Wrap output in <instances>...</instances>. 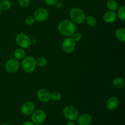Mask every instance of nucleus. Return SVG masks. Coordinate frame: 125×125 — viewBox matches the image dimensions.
<instances>
[{
    "label": "nucleus",
    "mask_w": 125,
    "mask_h": 125,
    "mask_svg": "<svg viewBox=\"0 0 125 125\" xmlns=\"http://www.w3.org/2000/svg\"><path fill=\"white\" fill-rule=\"evenodd\" d=\"M75 24L72 21L68 20H62L59 23L58 31L60 34L63 36L72 37L76 32Z\"/></svg>",
    "instance_id": "1"
},
{
    "label": "nucleus",
    "mask_w": 125,
    "mask_h": 125,
    "mask_svg": "<svg viewBox=\"0 0 125 125\" xmlns=\"http://www.w3.org/2000/svg\"><path fill=\"white\" fill-rule=\"evenodd\" d=\"M69 15L71 20L74 23L81 24L85 22L86 16L81 9L74 7L70 10Z\"/></svg>",
    "instance_id": "2"
},
{
    "label": "nucleus",
    "mask_w": 125,
    "mask_h": 125,
    "mask_svg": "<svg viewBox=\"0 0 125 125\" xmlns=\"http://www.w3.org/2000/svg\"><path fill=\"white\" fill-rule=\"evenodd\" d=\"M35 59L32 56H27L23 59L21 67L23 71L27 73H31L36 68Z\"/></svg>",
    "instance_id": "3"
},
{
    "label": "nucleus",
    "mask_w": 125,
    "mask_h": 125,
    "mask_svg": "<svg viewBox=\"0 0 125 125\" xmlns=\"http://www.w3.org/2000/svg\"><path fill=\"white\" fill-rule=\"evenodd\" d=\"M63 114L64 117L70 121H75L79 116L78 109L73 106H67L63 109Z\"/></svg>",
    "instance_id": "4"
},
{
    "label": "nucleus",
    "mask_w": 125,
    "mask_h": 125,
    "mask_svg": "<svg viewBox=\"0 0 125 125\" xmlns=\"http://www.w3.org/2000/svg\"><path fill=\"white\" fill-rule=\"evenodd\" d=\"M15 41L17 45L24 50L28 48L32 45L30 37L23 33H20L16 36Z\"/></svg>",
    "instance_id": "5"
},
{
    "label": "nucleus",
    "mask_w": 125,
    "mask_h": 125,
    "mask_svg": "<svg viewBox=\"0 0 125 125\" xmlns=\"http://www.w3.org/2000/svg\"><path fill=\"white\" fill-rule=\"evenodd\" d=\"M76 43L72 37H67L64 39L62 43V50L67 54L72 53L75 50Z\"/></svg>",
    "instance_id": "6"
},
{
    "label": "nucleus",
    "mask_w": 125,
    "mask_h": 125,
    "mask_svg": "<svg viewBox=\"0 0 125 125\" xmlns=\"http://www.w3.org/2000/svg\"><path fill=\"white\" fill-rule=\"evenodd\" d=\"M46 118V114L43 110L39 109L34 111L32 114L31 120L35 125H41Z\"/></svg>",
    "instance_id": "7"
},
{
    "label": "nucleus",
    "mask_w": 125,
    "mask_h": 125,
    "mask_svg": "<svg viewBox=\"0 0 125 125\" xmlns=\"http://www.w3.org/2000/svg\"><path fill=\"white\" fill-rule=\"evenodd\" d=\"M20 63L18 60L15 58H10L6 62L5 64V68L6 71L10 73H13L18 70Z\"/></svg>",
    "instance_id": "8"
},
{
    "label": "nucleus",
    "mask_w": 125,
    "mask_h": 125,
    "mask_svg": "<svg viewBox=\"0 0 125 125\" xmlns=\"http://www.w3.org/2000/svg\"><path fill=\"white\" fill-rule=\"evenodd\" d=\"M33 17L35 21L39 22L45 21L48 18L49 12L45 8L40 7L35 11Z\"/></svg>",
    "instance_id": "9"
},
{
    "label": "nucleus",
    "mask_w": 125,
    "mask_h": 125,
    "mask_svg": "<svg viewBox=\"0 0 125 125\" xmlns=\"http://www.w3.org/2000/svg\"><path fill=\"white\" fill-rule=\"evenodd\" d=\"M37 97L40 102L46 103L51 100V93L45 89H40L37 92Z\"/></svg>",
    "instance_id": "10"
},
{
    "label": "nucleus",
    "mask_w": 125,
    "mask_h": 125,
    "mask_svg": "<svg viewBox=\"0 0 125 125\" xmlns=\"http://www.w3.org/2000/svg\"><path fill=\"white\" fill-rule=\"evenodd\" d=\"M35 111V105L32 102L26 101L22 104L21 107V113L24 115H31Z\"/></svg>",
    "instance_id": "11"
},
{
    "label": "nucleus",
    "mask_w": 125,
    "mask_h": 125,
    "mask_svg": "<svg viewBox=\"0 0 125 125\" xmlns=\"http://www.w3.org/2000/svg\"><path fill=\"white\" fill-rule=\"evenodd\" d=\"M119 104V100L115 96H112L107 100L106 103V107L109 111H113L118 107Z\"/></svg>",
    "instance_id": "12"
},
{
    "label": "nucleus",
    "mask_w": 125,
    "mask_h": 125,
    "mask_svg": "<svg viewBox=\"0 0 125 125\" xmlns=\"http://www.w3.org/2000/svg\"><path fill=\"white\" fill-rule=\"evenodd\" d=\"M117 17V13L115 12L109 10L104 13L103 18V20L105 23L111 24V23H113L115 21Z\"/></svg>",
    "instance_id": "13"
},
{
    "label": "nucleus",
    "mask_w": 125,
    "mask_h": 125,
    "mask_svg": "<svg viewBox=\"0 0 125 125\" xmlns=\"http://www.w3.org/2000/svg\"><path fill=\"white\" fill-rule=\"evenodd\" d=\"M92 121V117L88 114H83L78 116L77 118V122L79 125H90Z\"/></svg>",
    "instance_id": "14"
},
{
    "label": "nucleus",
    "mask_w": 125,
    "mask_h": 125,
    "mask_svg": "<svg viewBox=\"0 0 125 125\" xmlns=\"http://www.w3.org/2000/svg\"><path fill=\"white\" fill-rule=\"evenodd\" d=\"M115 35L117 40L121 42H124L125 41V29L124 28H118L115 31Z\"/></svg>",
    "instance_id": "15"
},
{
    "label": "nucleus",
    "mask_w": 125,
    "mask_h": 125,
    "mask_svg": "<svg viewBox=\"0 0 125 125\" xmlns=\"http://www.w3.org/2000/svg\"><path fill=\"white\" fill-rule=\"evenodd\" d=\"M106 6L109 10L115 12L118 8V5L115 0H108L106 3Z\"/></svg>",
    "instance_id": "16"
},
{
    "label": "nucleus",
    "mask_w": 125,
    "mask_h": 125,
    "mask_svg": "<svg viewBox=\"0 0 125 125\" xmlns=\"http://www.w3.org/2000/svg\"><path fill=\"white\" fill-rule=\"evenodd\" d=\"M114 87L117 89H122L125 86V81L122 78L117 77L112 81Z\"/></svg>",
    "instance_id": "17"
},
{
    "label": "nucleus",
    "mask_w": 125,
    "mask_h": 125,
    "mask_svg": "<svg viewBox=\"0 0 125 125\" xmlns=\"http://www.w3.org/2000/svg\"><path fill=\"white\" fill-rule=\"evenodd\" d=\"M13 55H14V57L16 59L21 60L25 57L26 52L24 49L20 48H17V50H15Z\"/></svg>",
    "instance_id": "18"
},
{
    "label": "nucleus",
    "mask_w": 125,
    "mask_h": 125,
    "mask_svg": "<svg viewBox=\"0 0 125 125\" xmlns=\"http://www.w3.org/2000/svg\"><path fill=\"white\" fill-rule=\"evenodd\" d=\"M86 23L87 24V25L90 27H94L97 24V20H96V18L95 17L92 15L87 16V17L85 18V21Z\"/></svg>",
    "instance_id": "19"
},
{
    "label": "nucleus",
    "mask_w": 125,
    "mask_h": 125,
    "mask_svg": "<svg viewBox=\"0 0 125 125\" xmlns=\"http://www.w3.org/2000/svg\"><path fill=\"white\" fill-rule=\"evenodd\" d=\"M0 7L1 10H8L12 7V2L10 0H2L0 2Z\"/></svg>",
    "instance_id": "20"
},
{
    "label": "nucleus",
    "mask_w": 125,
    "mask_h": 125,
    "mask_svg": "<svg viewBox=\"0 0 125 125\" xmlns=\"http://www.w3.org/2000/svg\"><path fill=\"white\" fill-rule=\"evenodd\" d=\"M117 16L122 21H124L125 20V6L124 5L120 6L119 8H118V9H117Z\"/></svg>",
    "instance_id": "21"
},
{
    "label": "nucleus",
    "mask_w": 125,
    "mask_h": 125,
    "mask_svg": "<svg viewBox=\"0 0 125 125\" xmlns=\"http://www.w3.org/2000/svg\"><path fill=\"white\" fill-rule=\"evenodd\" d=\"M35 63L39 67H43L47 64V59L44 57H39L35 60Z\"/></svg>",
    "instance_id": "22"
},
{
    "label": "nucleus",
    "mask_w": 125,
    "mask_h": 125,
    "mask_svg": "<svg viewBox=\"0 0 125 125\" xmlns=\"http://www.w3.org/2000/svg\"><path fill=\"white\" fill-rule=\"evenodd\" d=\"M62 98V95L59 92H53L51 94V100L54 101H58Z\"/></svg>",
    "instance_id": "23"
},
{
    "label": "nucleus",
    "mask_w": 125,
    "mask_h": 125,
    "mask_svg": "<svg viewBox=\"0 0 125 125\" xmlns=\"http://www.w3.org/2000/svg\"><path fill=\"white\" fill-rule=\"evenodd\" d=\"M35 19H34L33 16H28L26 17L24 21L27 25H32L34 23H35Z\"/></svg>",
    "instance_id": "24"
},
{
    "label": "nucleus",
    "mask_w": 125,
    "mask_h": 125,
    "mask_svg": "<svg viewBox=\"0 0 125 125\" xmlns=\"http://www.w3.org/2000/svg\"><path fill=\"white\" fill-rule=\"evenodd\" d=\"M18 4L21 7H28L31 3V0H18Z\"/></svg>",
    "instance_id": "25"
},
{
    "label": "nucleus",
    "mask_w": 125,
    "mask_h": 125,
    "mask_svg": "<svg viewBox=\"0 0 125 125\" xmlns=\"http://www.w3.org/2000/svg\"><path fill=\"white\" fill-rule=\"evenodd\" d=\"M82 37H83V35H82V34H81L80 32H75L73 34V35H72V39H73L76 42L80 41L82 39Z\"/></svg>",
    "instance_id": "26"
},
{
    "label": "nucleus",
    "mask_w": 125,
    "mask_h": 125,
    "mask_svg": "<svg viewBox=\"0 0 125 125\" xmlns=\"http://www.w3.org/2000/svg\"><path fill=\"white\" fill-rule=\"evenodd\" d=\"M44 1H45V4L48 6H54L58 2L59 0H44Z\"/></svg>",
    "instance_id": "27"
},
{
    "label": "nucleus",
    "mask_w": 125,
    "mask_h": 125,
    "mask_svg": "<svg viewBox=\"0 0 125 125\" xmlns=\"http://www.w3.org/2000/svg\"><path fill=\"white\" fill-rule=\"evenodd\" d=\"M55 6H56V9H60L62 8V4L61 3V2H59V1H58V2H57V3L55 4Z\"/></svg>",
    "instance_id": "28"
},
{
    "label": "nucleus",
    "mask_w": 125,
    "mask_h": 125,
    "mask_svg": "<svg viewBox=\"0 0 125 125\" xmlns=\"http://www.w3.org/2000/svg\"><path fill=\"white\" fill-rule=\"evenodd\" d=\"M22 125H35L32 122H30V121H26V122H24Z\"/></svg>",
    "instance_id": "29"
},
{
    "label": "nucleus",
    "mask_w": 125,
    "mask_h": 125,
    "mask_svg": "<svg viewBox=\"0 0 125 125\" xmlns=\"http://www.w3.org/2000/svg\"><path fill=\"white\" fill-rule=\"evenodd\" d=\"M66 125H76V124L73 122V121H70V122H68V123H67Z\"/></svg>",
    "instance_id": "30"
},
{
    "label": "nucleus",
    "mask_w": 125,
    "mask_h": 125,
    "mask_svg": "<svg viewBox=\"0 0 125 125\" xmlns=\"http://www.w3.org/2000/svg\"><path fill=\"white\" fill-rule=\"evenodd\" d=\"M37 42V40L35 39H32L31 40V44H33V45H35Z\"/></svg>",
    "instance_id": "31"
},
{
    "label": "nucleus",
    "mask_w": 125,
    "mask_h": 125,
    "mask_svg": "<svg viewBox=\"0 0 125 125\" xmlns=\"http://www.w3.org/2000/svg\"><path fill=\"white\" fill-rule=\"evenodd\" d=\"M9 125L7 124V123H3V124H2V125Z\"/></svg>",
    "instance_id": "32"
},
{
    "label": "nucleus",
    "mask_w": 125,
    "mask_h": 125,
    "mask_svg": "<svg viewBox=\"0 0 125 125\" xmlns=\"http://www.w3.org/2000/svg\"><path fill=\"white\" fill-rule=\"evenodd\" d=\"M1 7H0V14H1Z\"/></svg>",
    "instance_id": "33"
},
{
    "label": "nucleus",
    "mask_w": 125,
    "mask_h": 125,
    "mask_svg": "<svg viewBox=\"0 0 125 125\" xmlns=\"http://www.w3.org/2000/svg\"><path fill=\"white\" fill-rule=\"evenodd\" d=\"M1 1H2V0H0V2H1Z\"/></svg>",
    "instance_id": "34"
},
{
    "label": "nucleus",
    "mask_w": 125,
    "mask_h": 125,
    "mask_svg": "<svg viewBox=\"0 0 125 125\" xmlns=\"http://www.w3.org/2000/svg\"></svg>",
    "instance_id": "35"
}]
</instances>
